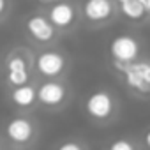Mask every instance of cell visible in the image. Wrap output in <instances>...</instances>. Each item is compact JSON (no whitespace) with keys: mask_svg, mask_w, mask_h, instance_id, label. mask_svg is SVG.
Wrapping results in <instances>:
<instances>
[{"mask_svg":"<svg viewBox=\"0 0 150 150\" xmlns=\"http://www.w3.org/2000/svg\"><path fill=\"white\" fill-rule=\"evenodd\" d=\"M67 97V88L65 85H62L60 81H44L39 85L37 88V101L42 104V106H48V108H57L60 106Z\"/></svg>","mask_w":150,"mask_h":150,"instance_id":"cell-6","label":"cell"},{"mask_svg":"<svg viewBox=\"0 0 150 150\" xmlns=\"http://www.w3.org/2000/svg\"><path fill=\"white\" fill-rule=\"evenodd\" d=\"M74 18H76V11H74V7L69 2H58V4L51 6L50 14H48V20L57 28H67V27H71L72 21H74Z\"/></svg>","mask_w":150,"mask_h":150,"instance_id":"cell-9","label":"cell"},{"mask_svg":"<svg viewBox=\"0 0 150 150\" xmlns=\"http://www.w3.org/2000/svg\"><path fill=\"white\" fill-rule=\"evenodd\" d=\"M7 72H20V71H28L27 69V60L20 55H13L11 58H7Z\"/></svg>","mask_w":150,"mask_h":150,"instance_id":"cell-12","label":"cell"},{"mask_svg":"<svg viewBox=\"0 0 150 150\" xmlns=\"http://www.w3.org/2000/svg\"><path fill=\"white\" fill-rule=\"evenodd\" d=\"M120 11L125 18L129 20H141L146 11H145V6H143V0H127V2H122L120 4Z\"/></svg>","mask_w":150,"mask_h":150,"instance_id":"cell-11","label":"cell"},{"mask_svg":"<svg viewBox=\"0 0 150 150\" xmlns=\"http://www.w3.org/2000/svg\"><path fill=\"white\" fill-rule=\"evenodd\" d=\"M110 53L113 62L132 64L139 55V42L132 35H118L110 44Z\"/></svg>","mask_w":150,"mask_h":150,"instance_id":"cell-3","label":"cell"},{"mask_svg":"<svg viewBox=\"0 0 150 150\" xmlns=\"http://www.w3.org/2000/svg\"><path fill=\"white\" fill-rule=\"evenodd\" d=\"M108 150H138L136 145L131 141V139H125V138H118L115 141L110 143Z\"/></svg>","mask_w":150,"mask_h":150,"instance_id":"cell-13","label":"cell"},{"mask_svg":"<svg viewBox=\"0 0 150 150\" xmlns=\"http://www.w3.org/2000/svg\"><path fill=\"white\" fill-rule=\"evenodd\" d=\"M117 2H120V4H122V2H127V0H117Z\"/></svg>","mask_w":150,"mask_h":150,"instance_id":"cell-18","label":"cell"},{"mask_svg":"<svg viewBox=\"0 0 150 150\" xmlns=\"http://www.w3.org/2000/svg\"><path fill=\"white\" fill-rule=\"evenodd\" d=\"M85 111L88 117L94 120H106L113 115L115 111V101L110 92L106 90H97L90 94L85 101Z\"/></svg>","mask_w":150,"mask_h":150,"instance_id":"cell-2","label":"cell"},{"mask_svg":"<svg viewBox=\"0 0 150 150\" xmlns=\"http://www.w3.org/2000/svg\"><path fill=\"white\" fill-rule=\"evenodd\" d=\"M35 127L27 117H14L6 125V136L16 145H27L34 139Z\"/></svg>","mask_w":150,"mask_h":150,"instance_id":"cell-4","label":"cell"},{"mask_svg":"<svg viewBox=\"0 0 150 150\" xmlns=\"http://www.w3.org/2000/svg\"><path fill=\"white\" fill-rule=\"evenodd\" d=\"M11 150H13V148H11Z\"/></svg>","mask_w":150,"mask_h":150,"instance_id":"cell-19","label":"cell"},{"mask_svg":"<svg viewBox=\"0 0 150 150\" xmlns=\"http://www.w3.org/2000/svg\"><path fill=\"white\" fill-rule=\"evenodd\" d=\"M27 32L30 34L32 39L39 41V42H48L53 39L55 35V27L51 25V21L41 14H34L27 20Z\"/></svg>","mask_w":150,"mask_h":150,"instance_id":"cell-7","label":"cell"},{"mask_svg":"<svg viewBox=\"0 0 150 150\" xmlns=\"http://www.w3.org/2000/svg\"><path fill=\"white\" fill-rule=\"evenodd\" d=\"M6 7H7V0H0V16L4 14V11H6Z\"/></svg>","mask_w":150,"mask_h":150,"instance_id":"cell-16","label":"cell"},{"mask_svg":"<svg viewBox=\"0 0 150 150\" xmlns=\"http://www.w3.org/2000/svg\"><path fill=\"white\" fill-rule=\"evenodd\" d=\"M143 143H145V146L150 150V129L145 132V138H143Z\"/></svg>","mask_w":150,"mask_h":150,"instance_id":"cell-15","label":"cell"},{"mask_svg":"<svg viewBox=\"0 0 150 150\" xmlns=\"http://www.w3.org/2000/svg\"><path fill=\"white\" fill-rule=\"evenodd\" d=\"M113 67L124 74L125 85L139 94L150 92V62H132V64H120L113 62Z\"/></svg>","mask_w":150,"mask_h":150,"instance_id":"cell-1","label":"cell"},{"mask_svg":"<svg viewBox=\"0 0 150 150\" xmlns=\"http://www.w3.org/2000/svg\"><path fill=\"white\" fill-rule=\"evenodd\" d=\"M57 150H85V148L76 141H65V143H60Z\"/></svg>","mask_w":150,"mask_h":150,"instance_id":"cell-14","label":"cell"},{"mask_svg":"<svg viewBox=\"0 0 150 150\" xmlns=\"http://www.w3.org/2000/svg\"><path fill=\"white\" fill-rule=\"evenodd\" d=\"M11 101L20 106V108H30L35 101H37V90L32 85H23V87H16L11 92Z\"/></svg>","mask_w":150,"mask_h":150,"instance_id":"cell-10","label":"cell"},{"mask_svg":"<svg viewBox=\"0 0 150 150\" xmlns=\"http://www.w3.org/2000/svg\"><path fill=\"white\" fill-rule=\"evenodd\" d=\"M35 69L44 78H57L65 69V57L58 51H44L35 58Z\"/></svg>","mask_w":150,"mask_h":150,"instance_id":"cell-5","label":"cell"},{"mask_svg":"<svg viewBox=\"0 0 150 150\" xmlns=\"http://www.w3.org/2000/svg\"><path fill=\"white\" fill-rule=\"evenodd\" d=\"M143 6H145V11L150 14V0H143Z\"/></svg>","mask_w":150,"mask_h":150,"instance_id":"cell-17","label":"cell"},{"mask_svg":"<svg viewBox=\"0 0 150 150\" xmlns=\"http://www.w3.org/2000/svg\"><path fill=\"white\" fill-rule=\"evenodd\" d=\"M111 14H113L111 0H85L83 4V16L88 21L101 23L106 21Z\"/></svg>","mask_w":150,"mask_h":150,"instance_id":"cell-8","label":"cell"}]
</instances>
